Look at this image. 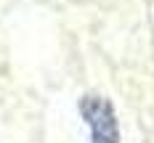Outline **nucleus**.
<instances>
[{"instance_id": "obj_1", "label": "nucleus", "mask_w": 154, "mask_h": 143, "mask_svg": "<svg viewBox=\"0 0 154 143\" xmlns=\"http://www.w3.org/2000/svg\"><path fill=\"white\" fill-rule=\"evenodd\" d=\"M80 114L91 130V143H122L114 106L106 95L88 93L80 98Z\"/></svg>"}]
</instances>
